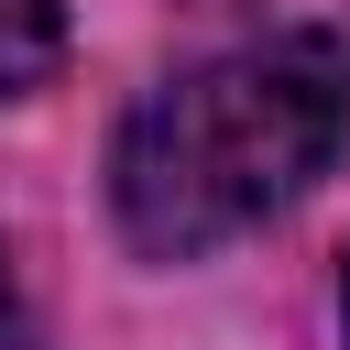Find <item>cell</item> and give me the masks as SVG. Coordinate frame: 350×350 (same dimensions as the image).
<instances>
[{"mask_svg":"<svg viewBox=\"0 0 350 350\" xmlns=\"http://www.w3.org/2000/svg\"><path fill=\"white\" fill-rule=\"evenodd\" d=\"M350 142V44L339 33H273L241 44L175 88H153L120 120L109 153V197L120 230L164 262L273 219L284 197H306Z\"/></svg>","mask_w":350,"mask_h":350,"instance_id":"6da1fadb","label":"cell"},{"mask_svg":"<svg viewBox=\"0 0 350 350\" xmlns=\"http://www.w3.org/2000/svg\"><path fill=\"white\" fill-rule=\"evenodd\" d=\"M66 44V0H0V98H22Z\"/></svg>","mask_w":350,"mask_h":350,"instance_id":"7a4b0ae2","label":"cell"},{"mask_svg":"<svg viewBox=\"0 0 350 350\" xmlns=\"http://www.w3.org/2000/svg\"><path fill=\"white\" fill-rule=\"evenodd\" d=\"M0 350H44V328H33L22 284H11V252H0Z\"/></svg>","mask_w":350,"mask_h":350,"instance_id":"3957f363","label":"cell"}]
</instances>
